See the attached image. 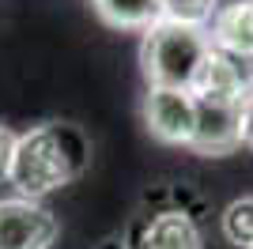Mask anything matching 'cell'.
<instances>
[{
    "label": "cell",
    "mask_w": 253,
    "mask_h": 249,
    "mask_svg": "<svg viewBox=\"0 0 253 249\" xmlns=\"http://www.w3.org/2000/svg\"><path fill=\"white\" fill-rule=\"evenodd\" d=\"M91 163L87 136L68 121H45L31 132L15 136L8 181L23 200H42L57 189L72 185Z\"/></svg>",
    "instance_id": "cell-1"
},
{
    "label": "cell",
    "mask_w": 253,
    "mask_h": 249,
    "mask_svg": "<svg viewBox=\"0 0 253 249\" xmlns=\"http://www.w3.org/2000/svg\"><path fill=\"white\" fill-rule=\"evenodd\" d=\"M211 53V38L204 27H185V23L159 19L155 27L144 31L140 45V68L151 87H174L189 91L201 61Z\"/></svg>",
    "instance_id": "cell-2"
},
{
    "label": "cell",
    "mask_w": 253,
    "mask_h": 249,
    "mask_svg": "<svg viewBox=\"0 0 253 249\" xmlns=\"http://www.w3.org/2000/svg\"><path fill=\"white\" fill-rule=\"evenodd\" d=\"M57 230V215L38 200H0V249H49Z\"/></svg>",
    "instance_id": "cell-3"
},
{
    "label": "cell",
    "mask_w": 253,
    "mask_h": 249,
    "mask_svg": "<svg viewBox=\"0 0 253 249\" xmlns=\"http://www.w3.org/2000/svg\"><path fill=\"white\" fill-rule=\"evenodd\" d=\"M253 91V68L242 57H231L211 45V53L201 61L197 76L189 83L193 98H208V102H242Z\"/></svg>",
    "instance_id": "cell-4"
},
{
    "label": "cell",
    "mask_w": 253,
    "mask_h": 249,
    "mask_svg": "<svg viewBox=\"0 0 253 249\" xmlns=\"http://www.w3.org/2000/svg\"><path fill=\"white\" fill-rule=\"evenodd\" d=\"M144 124L163 144H185L189 147L193 124H197V98L189 91H174V87H148Z\"/></svg>",
    "instance_id": "cell-5"
},
{
    "label": "cell",
    "mask_w": 253,
    "mask_h": 249,
    "mask_svg": "<svg viewBox=\"0 0 253 249\" xmlns=\"http://www.w3.org/2000/svg\"><path fill=\"white\" fill-rule=\"evenodd\" d=\"M189 147L197 155H231L242 147V102H208L197 98V124Z\"/></svg>",
    "instance_id": "cell-6"
},
{
    "label": "cell",
    "mask_w": 253,
    "mask_h": 249,
    "mask_svg": "<svg viewBox=\"0 0 253 249\" xmlns=\"http://www.w3.org/2000/svg\"><path fill=\"white\" fill-rule=\"evenodd\" d=\"M211 45L231 57L253 61V0H238L231 8H219L211 19Z\"/></svg>",
    "instance_id": "cell-7"
},
{
    "label": "cell",
    "mask_w": 253,
    "mask_h": 249,
    "mask_svg": "<svg viewBox=\"0 0 253 249\" xmlns=\"http://www.w3.org/2000/svg\"><path fill=\"white\" fill-rule=\"evenodd\" d=\"M136 230V249H201V230L185 211H159Z\"/></svg>",
    "instance_id": "cell-8"
},
{
    "label": "cell",
    "mask_w": 253,
    "mask_h": 249,
    "mask_svg": "<svg viewBox=\"0 0 253 249\" xmlns=\"http://www.w3.org/2000/svg\"><path fill=\"white\" fill-rule=\"evenodd\" d=\"M91 4H95L98 19L117 31H148L163 19L159 0H91Z\"/></svg>",
    "instance_id": "cell-9"
},
{
    "label": "cell",
    "mask_w": 253,
    "mask_h": 249,
    "mask_svg": "<svg viewBox=\"0 0 253 249\" xmlns=\"http://www.w3.org/2000/svg\"><path fill=\"white\" fill-rule=\"evenodd\" d=\"M223 234L231 246L253 249V197H238L223 211Z\"/></svg>",
    "instance_id": "cell-10"
},
{
    "label": "cell",
    "mask_w": 253,
    "mask_h": 249,
    "mask_svg": "<svg viewBox=\"0 0 253 249\" xmlns=\"http://www.w3.org/2000/svg\"><path fill=\"white\" fill-rule=\"evenodd\" d=\"M215 11H219L215 0H159V15L185 27H204L215 19Z\"/></svg>",
    "instance_id": "cell-11"
},
{
    "label": "cell",
    "mask_w": 253,
    "mask_h": 249,
    "mask_svg": "<svg viewBox=\"0 0 253 249\" xmlns=\"http://www.w3.org/2000/svg\"><path fill=\"white\" fill-rule=\"evenodd\" d=\"M11 151H15V132H11L8 124H0V177H8Z\"/></svg>",
    "instance_id": "cell-12"
},
{
    "label": "cell",
    "mask_w": 253,
    "mask_h": 249,
    "mask_svg": "<svg viewBox=\"0 0 253 249\" xmlns=\"http://www.w3.org/2000/svg\"><path fill=\"white\" fill-rule=\"evenodd\" d=\"M242 147L253 151V91L242 98Z\"/></svg>",
    "instance_id": "cell-13"
}]
</instances>
